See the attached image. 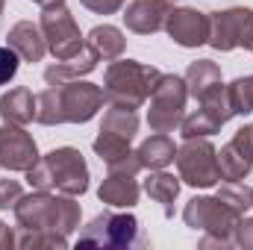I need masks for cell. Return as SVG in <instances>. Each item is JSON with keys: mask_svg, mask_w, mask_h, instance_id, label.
Returning <instances> with one entry per match:
<instances>
[{"mask_svg": "<svg viewBox=\"0 0 253 250\" xmlns=\"http://www.w3.org/2000/svg\"><path fill=\"white\" fill-rule=\"evenodd\" d=\"M106 103L103 88L85 80H68L44 88L36 97V121L44 126L56 124H85Z\"/></svg>", "mask_w": 253, "mask_h": 250, "instance_id": "1", "label": "cell"}, {"mask_svg": "<svg viewBox=\"0 0 253 250\" xmlns=\"http://www.w3.org/2000/svg\"><path fill=\"white\" fill-rule=\"evenodd\" d=\"M80 218L83 209L71 194H50L36 188L15 203V221L24 230H56L71 236L74 230H80Z\"/></svg>", "mask_w": 253, "mask_h": 250, "instance_id": "2", "label": "cell"}, {"mask_svg": "<svg viewBox=\"0 0 253 250\" xmlns=\"http://www.w3.org/2000/svg\"><path fill=\"white\" fill-rule=\"evenodd\" d=\"M27 180L39 191H62L77 197L88 191V165L77 147H56L27 171Z\"/></svg>", "mask_w": 253, "mask_h": 250, "instance_id": "3", "label": "cell"}, {"mask_svg": "<svg viewBox=\"0 0 253 250\" xmlns=\"http://www.w3.org/2000/svg\"><path fill=\"white\" fill-rule=\"evenodd\" d=\"M162 71L153 65L135 62V59H112V65L103 74V97L109 106H126V109H138L153 85L159 83Z\"/></svg>", "mask_w": 253, "mask_h": 250, "instance_id": "4", "label": "cell"}, {"mask_svg": "<svg viewBox=\"0 0 253 250\" xmlns=\"http://www.w3.org/2000/svg\"><path fill=\"white\" fill-rule=\"evenodd\" d=\"M83 248H112V250H129V248H144L147 239L141 236V227L135 215L126 212H103L91 218L88 227H83L80 242Z\"/></svg>", "mask_w": 253, "mask_h": 250, "instance_id": "5", "label": "cell"}, {"mask_svg": "<svg viewBox=\"0 0 253 250\" xmlns=\"http://www.w3.org/2000/svg\"><path fill=\"white\" fill-rule=\"evenodd\" d=\"M186 100H189L186 77L162 74L159 83L150 91V109H147L150 129L153 132H174L183 121V115H186Z\"/></svg>", "mask_w": 253, "mask_h": 250, "instance_id": "6", "label": "cell"}, {"mask_svg": "<svg viewBox=\"0 0 253 250\" xmlns=\"http://www.w3.org/2000/svg\"><path fill=\"white\" fill-rule=\"evenodd\" d=\"M177 168H180V180L191 188H212L221 183L218 150L209 141V135L186 138V144L177 150Z\"/></svg>", "mask_w": 253, "mask_h": 250, "instance_id": "7", "label": "cell"}, {"mask_svg": "<svg viewBox=\"0 0 253 250\" xmlns=\"http://www.w3.org/2000/svg\"><path fill=\"white\" fill-rule=\"evenodd\" d=\"M209 47L230 53L236 47L253 50V9L248 6H230L221 12H209Z\"/></svg>", "mask_w": 253, "mask_h": 250, "instance_id": "8", "label": "cell"}, {"mask_svg": "<svg viewBox=\"0 0 253 250\" xmlns=\"http://www.w3.org/2000/svg\"><path fill=\"white\" fill-rule=\"evenodd\" d=\"M239 212H233L218 194L215 197H191L183 209V221L191 230H200L206 236H215V239H224V242H233V233H236V224H239Z\"/></svg>", "mask_w": 253, "mask_h": 250, "instance_id": "9", "label": "cell"}, {"mask_svg": "<svg viewBox=\"0 0 253 250\" xmlns=\"http://www.w3.org/2000/svg\"><path fill=\"white\" fill-rule=\"evenodd\" d=\"M42 33H44V42H47V50L62 62V59H71L77 56L85 42L80 36V27L71 15V9L65 3H56V6H47L42 9Z\"/></svg>", "mask_w": 253, "mask_h": 250, "instance_id": "10", "label": "cell"}, {"mask_svg": "<svg viewBox=\"0 0 253 250\" xmlns=\"http://www.w3.org/2000/svg\"><path fill=\"white\" fill-rule=\"evenodd\" d=\"M230 118H236V112H233V106H230L227 88H221L218 94L200 100V109H194L191 115H183L180 132H183V138H203V135L218 132Z\"/></svg>", "mask_w": 253, "mask_h": 250, "instance_id": "11", "label": "cell"}, {"mask_svg": "<svg viewBox=\"0 0 253 250\" xmlns=\"http://www.w3.org/2000/svg\"><path fill=\"white\" fill-rule=\"evenodd\" d=\"M39 147L33 135L21 124H3L0 126V168L6 171H30L39 162Z\"/></svg>", "mask_w": 253, "mask_h": 250, "instance_id": "12", "label": "cell"}, {"mask_svg": "<svg viewBox=\"0 0 253 250\" xmlns=\"http://www.w3.org/2000/svg\"><path fill=\"white\" fill-rule=\"evenodd\" d=\"M218 165H221V180L239 183L251 174L253 168V124H245L233 132V138L218 150Z\"/></svg>", "mask_w": 253, "mask_h": 250, "instance_id": "13", "label": "cell"}, {"mask_svg": "<svg viewBox=\"0 0 253 250\" xmlns=\"http://www.w3.org/2000/svg\"><path fill=\"white\" fill-rule=\"evenodd\" d=\"M168 36L180 47H200L209 39V15L200 9H171L165 21Z\"/></svg>", "mask_w": 253, "mask_h": 250, "instance_id": "14", "label": "cell"}, {"mask_svg": "<svg viewBox=\"0 0 253 250\" xmlns=\"http://www.w3.org/2000/svg\"><path fill=\"white\" fill-rule=\"evenodd\" d=\"M171 15V0H132L124 12L126 30L138 36H153L165 30V21Z\"/></svg>", "mask_w": 253, "mask_h": 250, "instance_id": "15", "label": "cell"}, {"mask_svg": "<svg viewBox=\"0 0 253 250\" xmlns=\"http://www.w3.org/2000/svg\"><path fill=\"white\" fill-rule=\"evenodd\" d=\"M9 47L24 59V62H42L44 53H47V42H44V33L42 27H36L33 21H18L9 36H6Z\"/></svg>", "mask_w": 253, "mask_h": 250, "instance_id": "16", "label": "cell"}, {"mask_svg": "<svg viewBox=\"0 0 253 250\" xmlns=\"http://www.w3.org/2000/svg\"><path fill=\"white\" fill-rule=\"evenodd\" d=\"M97 197H100V203H106L112 209H132L138 203V183L132 174L109 171V177L97 188Z\"/></svg>", "mask_w": 253, "mask_h": 250, "instance_id": "17", "label": "cell"}, {"mask_svg": "<svg viewBox=\"0 0 253 250\" xmlns=\"http://www.w3.org/2000/svg\"><path fill=\"white\" fill-rule=\"evenodd\" d=\"M186 85H189V94L194 100H206L212 94H218L224 88V77H221V68L212 62V59H197L189 65L186 71Z\"/></svg>", "mask_w": 253, "mask_h": 250, "instance_id": "18", "label": "cell"}, {"mask_svg": "<svg viewBox=\"0 0 253 250\" xmlns=\"http://www.w3.org/2000/svg\"><path fill=\"white\" fill-rule=\"evenodd\" d=\"M100 62V56H97V50L91 47V44H85L77 56H71V59H56V65H50L47 71H44V80L50 83V85H59V83H68V80H80V77H85V74H91L94 68Z\"/></svg>", "mask_w": 253, "mask_h": 250, "instance_id": "19", "label": "cell"}, {"mask_svg": "<svg viewBox=\"0 0 253 250\" xmlns=\"http://www.w3.org/2000/svg\"><path fill=\"white\" fill-rule=\"evenodd\" d=\"M0 118L6 124H21V126L36 121V94L24 85L6 91L0 97Z\"/></svg>", "mask_w": 253, "mask_h": 250, "instance_id": "20", "label": "cell"}, {"mask_svg": "<svg viewBox=\"0 0 253 250\" xmlns=\"http://www.w3.org/2000/svg\"><path fill=\"white\" fill-rule=\"evenodd\" d=\"M135 153H138V159H141V168H150V171L168 168V165L177 159V147H174V141L168 138V132H156V135L144 138Z\"/></svg>", "mask_w": 253, "mask_h": 250, "instance_id": "21", "label": "cell"}, {"mask_svg": "<svg viewBox=\"0 0 253 250\" xmlns=\"http://www.w3.org/2000/svg\"><path fill=\"white\" fill-rule=\"evenodd\" d=\"M144 191L150 194V200L162 203V212L171 218L174 215V200L180 197V177H174V174H168V171L159 168L156 174H150L144 180Z\"/></svg>", "mask_w": 253, "mask_h": 250, "instance_id": "22", "label": "cell"}, {"mask_svg": "<svg viewBox=\"0 0 253 250\" xmlns=\"http://www.w3.org/2000/svg\"><path fill=\"white\" fill-rule=\"evenodd\" d=\"M88 44L97 50L100 59H109V62L118 59V56L126 50L124 33H121L118 27H112V24H100V27H94V30L88 33Z\"/></svg>", "mask_w": 253, "mask_h": 250, "instance_id": "23", "label": "cell"}, {"mask_svg": "<svg viewBox=\"0 0 253 250\" xmlns=\"http://www.w3.org/2000/svg\"><path fill=\"white\" fill-rule=\"evenodd\" d=\"M100 129L132 141L138 132V115H135V109H126V106H109L103 121H100Z\"/></svg>", "mask_w": 253, "mask_h": 250, "instance_id": "24", "label": "cell"}, {"mask_svg": "<svg viewBox=\"0 0 253 250\" xmlns=\"http://www.w3.org/2000/svg\"><path fill=\"white\" fill-rule=\"evenodd\" d=\"M18 248L21 250H42V248H50V250H65L68 248V236L56 233V230H24L18 227Z\"/></svg>", "mask_w": 253, "mask_h": 250, "instance_id": "25", "label": "cell"}, {"mask_svg": "<svg viewBox=\"0 0 253 250\" xmlns=\"http://www.w3.org/2000/svg\"><path fill=\"white\" fill-rule=\"evenodd\" d=\"M94 153L100 156V162L103 165H115L118 159H124L126 153H132L129 150V141L126 138H121V135H112V132H97V138H94Z\"/></svg>", "mask_w": 253, "mask_h": 250, "instance_id": "26", "label": "cell"}, {"mask_svg": "<svg viewBox=\"0 0 253 250\" xmlns=\"http://www.w3.org/2000/svg\"><path fill=\"white\" fill-rule=\"evenodd\" d=\"M227 88V97H230V106L236 115H251L253 112V74L251 77H239L233 80Z\"/></svg>", "mask_w": 253, "mask_h": 250, "instance_id": "27", "label": "cell"}, {"mask_svg": "<svg viewBox=\"0 0 253 250\" xmlns=\"http://www.w3.org/2000/svg\"><path fill=\"white\" fill-rule=\"evenodd\" d=\"M218 197H221L233 212H239V215H245V212L253 206L251 188L242 186V180H239V183H224V186L218 188Z\"/></svg>", "mask_w": 253, "mask_h": 250, "instance_id": "28", "label": "cell"}, {"mask_svg": "<svg viewBox=\"0 0 253 250\" xmlns=\"http://www.w3.org/2000/svg\"><path fill=\"white\" fill-rule=\"evenodd\" d=\"M18 65H21V56L6 44V47H0V85H6L15 74H18Z\"/></svg>", "mask_w": 253, "mask_h": 250, "instance_id": "29", "label": "cell"}, {"mask_svg": "<svg viewBox=\"0 0 253 250\" xmlns=\"http://www.w3.org/2000/svg\"><path fill=\"white\" fill-rule=\"evenodd\" d=\"M24 197L18 180H0V209H15V203Z\"/></svg>", "mask_w": 253, "mask_h": 250, "instance_id": "30", "label": "cell"}, {"mask_svg": "<svg viewBox=\"0 0 253 250\" xmlns=\"http://www.w3.org/2000/svg\"><path fill=\"white\" fill-rule=\"evenodd\" d=\"M233 239H236V245L245 250H253V218H239V224H236V233H233Z\"/></svg>", "mask_w": 253, "mask_h": 250, "instance_id": "31", "label": "cell"}, {"mask_svg": "<svg viewBox=\"0 0 253 250\" xmlns=\"http://www.w3.org/2000/svg\"><path fill=\"white\" fill-rule=\"evenodd\" d=\"M80 3H83L88 12H94V15H115L126 0H80Z\"/></svg>", "mask_w": 253, "mask_h": 250, "instance_id": "32", "label": "cell"}, {"mask_svg": "<svg viewBox=\"0 0 253 250\" xmlns=\"http://www.w3.org/2000/svg\"><path fill=\"white\" fill-rule=\"evenodd\" d=\"M12 248H18V236L0 221V250H12Z\"/></svg>", "mask_w": 253, "mask_h": 250, "instance_id": "33", "label": "cell"}, {"mask_svg": "<svg viewBox=\"0 0 253 250\" xmlns=\"http://www.w3.org/2000/svg\"><path fill=\"white\" fill-rule=\"evenodd\" d=\"M200 248H233V242H224V239H215V236H203Z\"/></svg>", "mask_w": 253, "mask_h": 250, "instance_id": "34", "label": "cell"}, {"mask_svg": "<svg viewBox=\"0 0 253 250\" xmlns=\"http://www.w3.org/2000/svg\"><path fill=\"white\" fill-rule=\"evenodd\" d=\"M33 3H39L42 9H47V6H56V3H65V0H33Z\"/></svg>", "mask_w": 253, "mask_h": 250, "instance_id": "35", "label": "cell"}, {"mask_svg": "<svg viewBox=\"0 0 253 250\" xmlns=\"http://www.w3.org/2000/svg\"><path fill=\"white\" fill-rule=\"evenodd\" d=\"M3 6H6V0H0V15H3Z\"/></svg>", "mask_w": 253, "mask_h": 250, "instance_id": "36", "label": "cell"}, {"mask_svg": "<svg viewBox=\"0 0 253 250\" xmlns=\"http://www.w3.org/2000/svg\"><path fill=\"white\" fill-rule=\"evenodd\" d=\"M251 197H253V188H251Z\"/></svg>", "mask_w": 253, "mask_h": 250, "instance_id": "37", "label": "cell"}]
</instances>
